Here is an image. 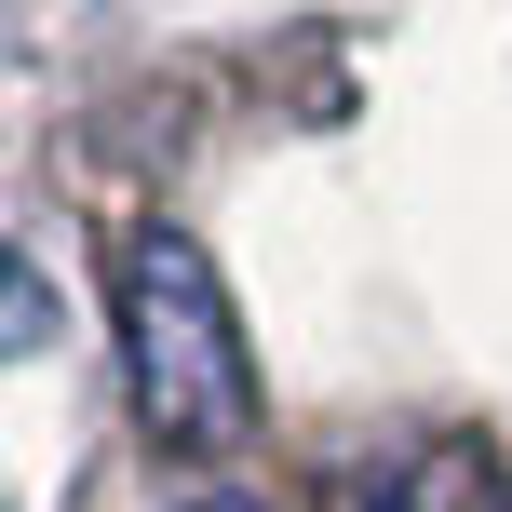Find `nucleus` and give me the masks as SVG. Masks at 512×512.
Instances as JSON below:
<instances>
[{
	"label": "nucleus",
	"mask_w": 512,
	"mask_h": 512,
	"mask_svg": "<svg viewBox=\"0 0 512 512\" xmlns=\"http://www.w3.org/2000/svg\"><path fill=\"white\" fill-rule=\"evenodd\" d=\"M122 378H135L149 445H176V459H216L256 418L243 310H230V283H216V256L189 230H135L122 243Z\"/></svg>",
	"instance_id": "obj_1"
},
{
	"label": "nucleus",
	"mask_w": 512,
	"mask_h": 512,
	"mask_svg": "<svg viewBox=\"0 0 512 512\" xmlns=\"http://www.w3.org/2000/svg\"><path fill=\"white\" fill-rule=\"evenodd\" d=\"M324 512H512V472L486 459V445H391V459H351L337 472Z\"/></svg>",
	"instance_id": "obj_2"
},
{
	"label": "nucleus",
	"mask_w": 512,
	"mask_h": 512,
	"mask_svg": "<svg viewBox=\"0 0 512 512\" xmlns=\"http://www.w3.org/2000/svg\"><path fill=\"white\" fill-rule=\"evenodd\" d=\"M189 512H283V499H243V486H216V499H189Z\"/></svg>",
	"instance_id": "obj_3"
}]
</instances>
